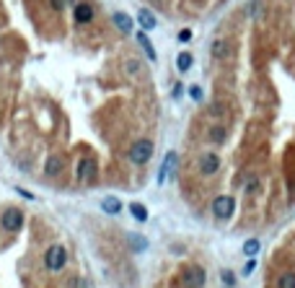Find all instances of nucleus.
<instances>
[{
  "mask_svg": "<svg viewBox=\"0 0 295 288\" xmlns=\"http://www.w3.org/2000/svg\"><path fill=\"white\" fill-rule=\"evenodd\" d=\"M65 262H67V252L60 244H55L44 252V265H47V270H52V273H60L65 268Z\"/></svg>",
  "mask_w": 295,
  "mask_h": 288,
  "instance_id": "f257e3e1",
  "label": "nucleus"
},
{
  "mask_svg": "<svg viewBox=\"0 0 295 288\" xmlns=\"http://www.w3.org/2000/svg\"><path fill=\"white\" fill-rule=\"evenodd\" d=\"M21 224H24V213L16 210V208H8L3 215H0V226H3L6 231H18Z\"/></svg>",
  "mask_w": 295,
  "mask_h": 288,
  "instance_id": "39448f33",
  "label": "nucleus"
},
{
  "mask_svg": "<svg viewBox=\"0 0 295 288\" xmlns=\"http://www.w3.org/2000/svg\"><path fill=\"white\" fill-rule=\"evenodd\" d=\"M176 161H179V156H176L174 151H168V153H166V159H163V166H161V171H158V185H163V182H166V176L174 171Z\"/></svg>",
  "mask_w": 295,
  "mask_h": 288,
  "instance_id": "6e6552de",
  "label": "nucleus"
},
{
  "mask_svg": "<svg viewBox=\"0 0 295 288\" xmlns=\"http://www.w3.org/2000/svg\"><path fill=\"white\" fill-rule=\"evenodd\" d=\"M189 96H192L194 101H202V88H199V86H192V88H189Z\"/></svg>",
  "mask_w": 295,
  "mask_h": 288,
  "instance_id": "393cba45",
  "label": "nucleus"
},
{
  "mask_svg": "<svg viewBox=\"0 0 295 288\" xmlns=\"http://www.w3.org/2000/svg\"><path fill=\"white\" fill-rule=\"evenodd\" d=\"M254 268H257V262H254V257H248V262H246V268H243V275H251V273H254Z\"/></svg>",
  "mask_w": 295,
  "mask_h": 288,
  "instance_id": "a878e982",
  "label": "nucleus"
},
{
  "mask_svg": "<svg viewBox=\"0 0 295 288\" xmlns=\"http://www.w3.org/2000/svg\"><path fill=\"white\" fill-rule=\"evenodd\" d=\"M236 210V200L231 195H218L215 200H213V215L220 218V221H228Z\"/></svg>",
  "mask_w": 295,
  "mask_h": 288,
  "instance_id": "f03ea898",
  "label": "nucleus"
},
{
  "mask_svg": "<svg viewBox=\"0 0 295 288\" xmlns=\"http://www.w3.org/2000/svg\"><path fill=\"white\" fill-rule=\"evenodd\" d=\"M179 39H181V42H189V39H192V31H189V29H184V31H179Z\"/></svg>",
  "mask_w": 295,
  "mask_h": 288,
  "instance_id": "c85d7f7f",
  "label": "nucleus"
},
{
  "mask_svg": "<svg viewBox=\"0 0 295 288\" xmlns=\"http://www.w3.org/2000/svg\"><path fill=\"white\" fill-rule=\"evenodd\" d=\"M210 52H213V57H218V60H225V57H228V42H213V47H210Z\"/></svg>",
  "mask_w": 295,
  "mask_h": 288,
  "instance_id": "4468645a",
  "label": "nucleus"
},
{
  "mask_svg": "<svg viewBox=\"0 0 295 288\" xmlns=\"http://www.w3.org/2000/svg\"><path fill=\"white\" fill-rule=\"evenodd\" d=\"M277 288H295V273H282L277 278Z\"/></svg>",
  "mask_w": 295,
  "mask_h": 288,
  "instance_id": "aec40b11",
  "label": "nucleus"
},
{
  "mask_svg": "<svg viewBox=\"0 0 295 288\" xmlns=\"http://www.w3.org/2000/svg\"><path fill=\"white\" fill-rule=\"evenodd\" d=\"M207 138H210L213 143H223V140H225V130H223V127H213V130L207 132Z\"/></svg>",
  "mask_w": 295,
  "mask_h": 288,
  "instance_id": "412c9836",
  "label": "nucleus"
},
{
  "mask_svg": "<svg viewBox=\"0 0 295 288\" xmlns=\"http://www.w3.org/2000/svg\"><path fill=\"white\" fill-rule=\"evenodd\" d=\"M171 94H174V99L181 96V83H174V91H171Z\"/></svg>",
  "mask_w": 295,
  "mask_h": 288,
  "instance_id": "c756f323",
  "label": "nucleus"
},
{
  "mask_svg": "<svg viewBox=\"0 0 295 288\" xmlns=\"http://www.w3.org/2000/svg\"><path fill=\"white\" fill-rule=\"evenodd\" d=\"M127 73H130V76H138V73H140V62H138V60H130V62H127Z\"/></svg>",
  "mask_w": 295,
  "mask_h": 288,
  "instance_id": "b1692460",
  "label": "nucleus"
},
{
  "mask_svg": "<svg viewBox=\"0 0 295 288\" xmlns=\"http://www.w3.org/2000/svg\"><path fill=\"white\" fill-rule=\"evenodd\" d=\"M138 24L143 26V31H153L158 21H155V16H153L148 8H140V13H138Z\"/></svg>",
  "mask_w": 295,
  "mask_h": 288,
  "instance_id": "9b49d317",
  "label": "nucleus"
},
{
  "mask_svg": "<svg viewBox=\"0 0 295 288\" xmlns=\"http://www.w3.org/2000/svg\"><path fill=\"white\" fill-rule=\"evenodd\" d=\"M101 210L104 213H109V215H117V213H122V203H119V197H104L101 200Z\"/></svg>",
  "mask_w": 295,
  "mask_h": 288,
  "instance_id": "f8f14e48",
  "label": "nucleus"
},
{
  "mask_svg": "<svg viewBox=\"0 0 295 288\" xmlns=\"http://www.w3.org/2000/svg\"><path fill=\"white\" fill-rule=\"evenodd\" d=\"M111 21H114V26L122 31V34H132V18L122 11H117L114 16H111Z\"/></svg>",
  "mask_w": 295,
  "mask_h": 288,
  "instance_id": "9d476101",
  "label": "nucleus"
},
{
  "mask_svg": "<svg viewBox=\"0 0 295 288\" xmlns=\"http://www.w3.org/2000/svg\"><path fill=\"white\" fill-rule=\"evenodd\" d=\"M75 0H50V8L52 11H65L67 6H73Z\"/></svg>",
  "mask_w": 295,
  "mask_h": 288,
  "instance_id": "4be33fe9",
  "label": "nucleus"
},
{
  "mask_svg": "<svg viewBox=\"0 0 295 288\" xmlns=\"http://www.w3.org/2000/svg\"><path fill=\"white\" fill-rule=\"evenodd\" d=\"M192 62H194V57H192L189 52H181V55L176 57V68H179V73H187V70L192 68Z\"/></svg>",
  "mask_w": 295,
  "mask_h": 288,
  "instance_id": "2eb2a0df",
  "label": "nucleus"
},
{
  "mask_svg": "<svg viewBox=\"0 0 295 288\" xmlns=\"http://www.w3.org/2000/svg\"><path fill=\"white\" fill-rule=\"evenodd\" d=\"M78 179L80 182H91L96 176V161L94 159H83V161H78Z\"/></svg>",
  "mask_w": 295,
  "mask_h": 288,
  "instance_id": "0eeeda50",
  "label": "nucleus"
},
{
  "mask_svg": "<svg viewBox=\"0 0 295 288\" xmlns=\"http://www.w3.org/2000/svg\"><path fill=\"white\" fill-rule=\"evenodd\" d=\"M259 249H262L259 239H246V241H243V255H246V257H257Z\"/></svg>",
  "mask_w": 295,
  "mask_h": 288,
  "instance_id": "a211bd4d",
  "label": "nucleus"
},
{
  "mask_svg": "<svg viewBox=\"0 0 295 288\" xmlns=\"http://www.w3.org/2000/svg\"><path fill=\"white\" fill-rule=\"evenodd\" d=\"M150 156H153V143H150V140H138V143H132V148H130V161H132V164L143 166V164L150 161Z\"/></svg>",
  "mask_w": 295,
  "mask_h": 288,
  "instance_id": "7ed1b4c3",
  "label": "nucleus"
},
{
  "mask_svg": "<svg viewBox=\"0 0 295 288\" xmlns=\"http://www.w3.org/2000/svg\"><path fill=\"white\" fill-rule=\"evenodd\" d=\"M220 169V159H218V153H205V156L199 159V171L205 174V176H213L215 171Z\"/></svg>",
  "mask_w": 295,
  "mask_h": 288,
  "instance_id": "423d86ee",
  "label": "nucleus"
},
{
  "mask_svg": "<svg viewBox=\"0 0 295 288\" xmlns=\"http://www.w3.org/2000/svg\"><path fill=\"white\" fill-rule=\"evenodd\" d=\"M130 247H132V252H145L148 249V239L140 236V234H132L130 236Z\"/></svg>",
  "mask_w": 295,
  "mask_h": 288,
  "instance_id": "dca6fc26",
  "label": "nucleus"
},
{
  "mask_svg": "<svg viewBox=\"0 0 295 288\" xmlns=\"http://www.w3.org/2000/svg\"><path fill=\"white\" fill-rule=\"evenodd\" d=\"M257 190H259V182H254V179H248V182H246V195H254Z\"/></svg>",
  "mask_w": 295,
  "mask_h": 288,
  "instance_id": "bb28decb",
  "label": "nucleus"
},
{
  "mask_svg": "<svg viewBox=\"0 0 295 288\" xmlns=\"http://www.w3.org/2000/svg\"><path fill=\"white\" fill-rule=\"evenodd\" d=\"M220 278H223V283H225V285H236V275H233L231 270H223V273H220Z\"/></svg>",
  "mask_w": 295,
  "mask_h": 288,
  "instance_id": "5701e85b",
  "label": "nucleus"
},
{
  "mask_svg": "<svg viewBox=\"0 0 295 288\" xmlns=\"http://www.w3.org/2000/svg\"><path fill=\"white\" fill-rule=\"evenodd\" d=\"M138 42H140V47H143V50H145V55H148V57H150V60H153V62H155V60H158V55H155V50H153V44H150V42H148V37H145V34H143V31H140V34H138Z\"/></svg>",
  "mask_w": 295,
  "mask_h": 288,
  "instance_id": "6ab92c4d",
  "label": "nucleus"
},
{
  "mask_svg": "<svg viewBox=\"0 0 295 288\" xmlns=\"http://www.w3.org/2000/svg\"><path fill=\"white\" fill-rule=\"evenodd\" d=\"M75 21L78 24H91V21H94V8H91V3H75Z\"/></svg>",
  "mask_w": 295,
  "mask_h": 288,
  "instance_id": "1a4fd4ad",
  "label": "nucleus"
},
{
  "mask_svg": "<svg viewBox=\"0 0 295 288\" xmlns=\"http://www.w3.org/2000/svg\"><path fill=\"white\" fill-rule=\"evenodd\" d=\"M70 288H88V285H86V280H80V278H73Z\"/></svg>",
  "mask_w": 295,
  "mask_h": 288,
  "instance_id": "cd10ccee",
  "label": "nucleus"
},
{
  "mask_svg": "<svg viewBox=\"0 0 295 288\" xmlns=\"http://www.w3.org/2000/svg\"><path fill=\"white\" fill-rule=\"evenodd\" d=\"M181 283H184V288H205V283H207V275H205V270L202 268H187L184 270V275H181Z\"/></svg>",
  "mask_w": 295,
  "mask_h": 288,
  "instance_id": "20e7f679",
  "label": "nucleus"
},
{
  "mask_svg": "<svg viewBox=\"0 0 295 288\" xmlns=\"http://www.w3.org/2000/svg\"><path fill=\"white\" fill-rule=\"evenodd\" d=\"M130 213H132L135 221H140V224H145V221H148V208L140 205V203H132V205H130Z\"/></svg>",
  "mask_w": 295,
  "mask_h": 288,
  "instance_id": "f3484780",
  "label": "nucleus"
},
{
  "mask_svg": "<svg viewBox=\"0 0 295 288\" xmlns=\"http://www.w3.org/2000/svg\"><path fill=\"white\" fill-rule=\"evenodd\" d=\"M44 171H47V176H57L60 171H62V156H50L47 159V164H44Z\"/></svg>",
  "mask_w": 295,
  "mask_h": 288,
  "instance_id": "ddd939ff",
  "label": "nucleus"
}]
</instances>
